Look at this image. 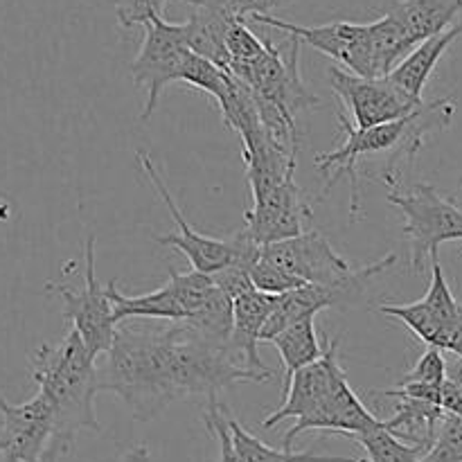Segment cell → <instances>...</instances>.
<instances>
[{
  "label": "cell",
  "mask_w": 462,
  "mask_h": 462,
  "mask_svg": "<svg viewBox=\"0 0 462 462\" xmlns=\"http://www.w3.org/2000/svg\"><path fill=\"white\" fill-rule=\"evenodd\" d=\"M143 27L144 41L131 63V75L135 86L147 88V99L140 113V120L147 122L161 104L162 90L180 81V72L192 50L185 39L183 23H167L162 16H153Z\"/></svg>",
  "instance_id": "obj_7"
},
{
  "label": "cell",
  "mask_w": 462,
  "mask_h": 462,
  "mask_svg": "<svg viewBox=\"0 0 462 462\" xmlns=\"http://www.w3.org/2000/svg\"><path fill=\"white\" fill-rule=\"evenodd\" d=\"M329 86L352 113L356 129H373L404 120L427 104L402 88L393 77L368 79L338 66L329 68Z\"/></svg>",
  "instance_id": "obj_8"
},
{
  "label": "cell",
  "mask_w": 462,
  "mask_h": 462,
  "mask_svg": "<svg viewBox=\"0 0 462 462\" xmlns=\"http://www.w3.org/2000/svg\"><path fill=\"white\" fill-rule=\"evenodd\" d=\"M278 296H269L262 291H248L233 302V332H230V350L239 356L244 365L264 379H273V370L266 368L260 359L262 329L273 314Z\"/></svg>",
  "instance_id": "obj_16"
},
{
  "label": "cell",
  "mask_w": 462,
  "mask_h": 462,
  "mask_svg": "<svg viewBox=\"0 0 462 462\" xmlns=\"http://www.w3.org/2000/svg\"><path fill=\"white\" fill-rule=\"evenodd\" d=\"M262 260L287 271L305 284H338L355 271L319 230H307L287 242L264 246Z\"/></svg>",
  "instance_id": "obj_12"
},
{
  "label": "cell",
  "mask_w": 462,
  "mask_h": 462,
  "mask_svg": "<svg viewBox=\"0 0 462 462\" xmlns=\"http://www.w3.org/2000/svg\"><path fill=\"white\" fill-rule=\"evenodd\" d=\"M456 102L451 97L433 99V102L424 104L420 111L413 116L404 117V120L391 122V125L373 126V129H356L346 116L338 113V125H341L343 134H346V143L338 147L337 152L319 153L316 156V170L320 174H328L332 167H337V174L332 180H328L325 192L337 185L341 174L347 176L350 180V221L355 224L356 217L361 212V197H359V174H356V162L361 158L377 156V153H386L395 149L397 153H404L406 158H413L420 149L424 147V140L431 134L447 129L454 120Z\"/></svg>",
  "instance_id": "obj_3"
},
{
  "label": "cell",
  "mask_w": 462,
  "mask_h": 462,
  "mask_svg": "<svg viewBox=\"0 0 462 462\" xmlns=\"http://www.w3.org/2000/svg\"><path fill=\"white\" fill-rule=\"evenodd\" d=\"M228 54H230V75L239 68L251 66L253 61L262 57L266 52V41L257 39L255 34L248 27V21H235L233 27L228 32Z\"/></svg>",
  "instance_id": "obj_26"
},
{
  "label": "cell",
  "mask_w": 462,
  "mask_h": 462,
  "mask_svg": "<svg viewBox=\"0 0 462 462\" xmlns=\"http://www.w3.org/2000/svg\"><path fill=\"white\" fill-rule=\"evenodd\" d=\"M460 188H462V176H460Z\"/></svg>",
  "instance_id": "obj_34"
},
{
  "label": "cell",
  "mask_w": 462,
  "mask_h": 462,
  "mask_svg": "<svg viewBox=\"0 0 462 462\" xmlns=\"http://www.w3.org/2000/svg\"><path fill=\"white\" fill-rule=\"evenodd\" d=\"M388 185V201L400 208L404 217V235L411 246V269L415 273L424 269V262L438 257V248L445 242L462 239V210L447 201L429 183H415L402 188L395 171H383Z\"/></svg>",
  "instance_id": "obj_4"
},
{
  "label": "cell",
  "mask_w": 462,
  "mask_h": 462,
  "mask_svg": "<svg viewBox=\"0 0 462 462\" xmlns=\"http://www.w3.org/2000/svg\"><path fill=\"white\" fill-rule=\"evenodd\" d=\"M271 343L280 352V359H282L284 365L282 388L287 386L289 379L298 370L307 368L311 364H319L325 355V346H320L319 334H316V316H307V319L296 320L284 332H280Z\"/></svg>",
  "instance_id": "obj_21"
},
{
  "label": "cell",
  "mask_w": 462,
  "mask_h": 462,
  "mask_svg": "<svg viewBox=\"0 0 462 462\" xmlns=\"http://www.w3.org/2000/svg\"><path fill=\"white\" fill-rule=\"evenodd\" d=\"M108 3L116 9L117 23L129 30L134 25H144L149 18L162 16L167 0H108Z\"/></svg>",
  "instance_id": "obj_32"
},
{
  "label": "cell",
  "mask_w": 462,
  "mask_h": 462,
  "mask_svg": "<svg viewBox=\"0 0 462 462\" xmlns=\"http://www.w3.org/2000/svg\"><path fill=\"white\" fill-rule=\"evenodd\" d=\"M251 21L260 25L275 27V30L287 32L289 36L298 39L300 43L311 45L319 52L328 54L334 61L341 63L347 72L368 79H377L373 66V54H370V39H368V23H350L337 21L328 25H296L275 16H255Z\"/></svg>",
  "instance_id": "obj_9"
},
{
  "label": "cell",
  "mask_w": 462,
  "mask_h": 462,
  "mask_svg": "<svg viewBox=\"0 0 462 462\" xmlns=\"http://www.w3.org/2000/svg\"><path fill=\"white\" fill-rule=\"evenodd\" d=\"M329 391V355L325 347V355L319 364H311L307 368L298 370L287 386L282 388V406L269 415L262 422V429H273L287 418H296V424L287 431L282 440V449L291 451L298 436L307 431H314L320 413H323L325 400Z\"/></svg>",
  "instance_id": "obj_14"
},
{
  "label": "cell",
  "mask_w": 462,
  "mask_h": 462,
  "mask_svg": "<svg viewBox=\"0 0 462 462\" xmlns=\"http://www.w3.org/2000/svg\"><path fill=\"white\" fill-rule=\"evenodd\" d=\"M251 280L255 291L269 293V296H284V293L296 291V289L300 287H307L305 282H300L298 278L289 275L287 271L278 269V266L271 264V262L262 260V257L251 269Z\"/></svg>",
  "instance_id": "obj_29"
},
{
  "label": "cell",
  "mask_w": 462,
  "mask_h": 462,
  "mask_svg": "<svg viewBox=\"0 0 462 462\" xmlns=\"http://www.w3.org/2000/svg\"><path fill=\"white\" fill-rule=\"evenodd\" d=\"M355 440L368 454L365 462H420L424 458V454L431 449V447L424 445H406V442H402V438L388 431L386 422L379 429H373V431L355 438Z\"/></svg>",
  "instance_id": "obj_23"
},
{
  "label": "cell",
  "mask_w": 462,
  "mask_h": 462,
  "mask_svg": "<svg viewBox=\"0 0 462 462\" xmlns=\"http://www.w3.org/2000/svg\"><path fill=\"white\" fill-rule=\"evenodd\" d=\"M239 18L228 16L224 12H217L210 7H192L188 21L183 23L185 39H188L189 50L199 57L208 59L221 70H230V54H228V32L233 23Z\"/></svg>",
  "instance_id": "obj_17"
},
{
  "label": "cell",
  "mask_w": 462,
  "mask_h": 462,
  "mask_svg": "<svg viewBox=\"0 0 462 462\" xmlns=\"http://www.w3.org/2000/svg\"><path fill=\"white\" fill-rule=\"evenodd\" d=\"M420 462H462V418L445 415L436 442Z\"/></svg>",
  "instance_id": "obj_27"
},
{
  "label": "cell",
  "mask_w": 462,
  "mask_h": 462,
  "mask_svg": "<svg viewBox=\"0 0 462 462\" xmlns=\"http://www.w3.org/2000/svg\"><path fill=\"white\" fill-rule=\"evenodd\" d=\"M138 162L143 167L144 176H147L149 183L153 185L156 194L161 197V201L165 203L167 210H170L171 219H174L176 230H171L170 235H162V237H156V242L161 246H171L176 251L183 253L189 260L194 271H201V273H217V271L226 269L230 262L235 260V242L233 237L228 239H215L208 237V235L197 233L192 226L188 224V219L183 217V210L179 208V203L171 197L170 188L162 180L161 171L153 165V161L149 158L147 152H138Z\"/></svg>",
  "instance_id": "obj_10"
},
{
  "label": "cell",
  "mask_w": 462,
  "mask_h": 462,
  "mask_svg": "<svg viewBox=\"0 0 462 462\" xmlns=\"http://www.w3.org/2000/svg\"><path fill=\"white\" fill-rule=\"evenodd\" d=\"M230 72L221 70L219 66H215L208 59L199 57V54L189 52L188 61H185L183 72H180V81L192 88L203 90V93L212 95L215 99H219L224 95L226 86H228Z\"/></svg>",
  "instance_id": "obj_25"
},
{
  "label": "cell",
  "mask_w": 462,
  "mask_h": 462,
  "mask_svg": "<svg viewBox=\"0 0 462 462\" xmlns=\"http://www.w3.org/2000/svg\"><path fill=\"white\" fill-rule=\"evenodd\" d=\"M99 374V391L125 402L134 420L149 422L167 406L192 395L215 397L237 383H264L230 350L188 323L165 328H117Z\"/></svg>",
  "instance_id": "obj_1"
},
{
  "label": "cell",
  "mask_w": 462,
  "mask_h": 462,
  "mask_svg": "<svg viewBox=\"0 0 462 462\" xmlns=\"http://www.w3.org/2000/svg\"><path fill=\"white\" fill-rule=\"evenodd\" d=\"M447 379V361L442 356V350L438 347H427L413 370L402 377L400 383H429V386H442Z\"/></svg>",
  "instance_id": "obj_31"
},
{
  "label": "cell",
  "mask_w": 462,
  "mask_h": 462,
  "mask_svg": "<svg viewBox=\"0 0 462 462\" xmlns=\"http://www.w3.org/2000/svg\"><path fill=\"white\" fill-rule=\"evenodd\" d=\"M52 433V411L43 395L9 404L0 393V462H48Z\"/></svg>",
  "instance_id": "obj_11"
},
{
  "label": "cell",
  "mask_w": 462,
  "mask_h": 462,
  "mask_svg": "<svg viewBox=\"0 0 462 462\" xmlns=\"http://www.w3.org/2000/svg\"><path fill=\"white\" fill-rule=\"evenodd\" d=\"M217 284L212 275L201 271L179 273L170 266V282L162 284L156 291L143 293V296H125L117 289V280L108 282L113 307H116V320L129 319H152L167 320V323H188L203 310L210 296L215 293Z\"/></svg>",
  "instance_id": "obj_5"
},
{
  "label": "cell",
  "mask_w": 462,
  "mask_h": 462,
  "mask_svg": "<svg viewBox=\"0 0 462 462\" xmlns=\"http://www.w3.org/2000/svg\"><path fill=\"white\" fill-rule=\"evenodd\" d=\"M325 347H328L329 355V391L328 400H325L323 413H320L319 422H316L314 431H325V433H343V436L359 438L364 433L379 429L383 424V420L374 418L368 409L364 406V402L359 400L355 391H352L350 382L346 377V370L338 364V341L341 338H334L329 341L325 337Z\"/></svg>",
  "instance_id": "obj_15"
},
{
  "label": "cell",
  "mask_w": 462,
  "mask_h": 462,
  "mask_svg": "<svg viewBox=\"0 0 462 462\" xmlns=\"http://www.w3.org/2000/svg\"><path fill=\"white\" fill-rule=\"evenodd\" d=\"M431 269V284L422 300L442 323V338L438 350H447L462 359V302L456 300V296L451 293L440 257H433Z\"/></svg>",
  "instance_id": "obj_20"
},
{
  "label": "cell",
  "mask_w": 462,
  "mask_h": 462,
  "mask_svg": "<svg viewBox=\"0 0 462 462\" xmlns=\"http://www.w3.org/2000/svg\"><path fill=\"white\" fill-rule=\"evenodd\" d=\"M203 422H206L208 431L217 438L221 449V460L219 462H242L239 458L237 449L233 445V436H230V427H228V406L221 404L219 400L215 397H208V406L206 413H203Z\"/></svg>",
  "instance_id": "obj_30"
},
{
  "label": "cell",
  "mask_w": 462,
  "mask_h": 462,
  "mask_svg": "<svg viewBox=\"0 0 462 462\" xmlns=\"http://www.w3.org/2000/svg\"><path fill=\"white\" fill-rule=\"evenodd\" d=\"M120 462H152V456H149V449L147 447H134V449L126 451L125 456H122Z\"/></svg>",
  "instance_id": "obj_33"
},
{
  "label": "cell",
  "mask_w": 462,
  "mask_h": 462,
  "mask_svg": "<svg viewBox=\"0 0 462 462\" xmlns=\"http://www.w3.org/2000/svg\"><path fill=\"white\" fill-rule=\"evenodd\" d=\"M379 314L393 316V319H400L411 332L418 338H422L429 347L440 346L442 338V323L436 319L429 305L424 300L409 302V305H382L379 307Z\"/></svg>",
  "instance_id": "obj_24"
},
{
  "label": "cell",
  "mask_w": 462,
  "mask_h": 462,
  "mask_svg": "<svg viewBox=\"0 0 462 462\" xmlns=\"http://www.w3.org/2000/svg\"><path fill=\"white\" fill-rule=\"evenodd\" d=\"M48 291H54L63 300V319L81 337L90 355H106L117 332L116 307H113L108 284H102L95 275V235L84 242V289L72 291L66 284L48 282Z\"/></svg>",
  "instance_id": "obj_6"
},
{
  "label": "cell",
  "mask_w": 462,
  "mask_h": 462,
  "mask_svg": "<svg viewBox=\"0 0 462 462\" xmlns=\"http://www.w3.org/2000/svg\"><path fill=\"white\" fill-rule=\"evenodd\" d=\"M230 413V411H228ZM230 436H233V445L237 449L242 462H365L361 458H341V456H319L314 451H302V454H293V451L273 449V447L264 445L260 438L248 433L242 424L228 415Z\"/></svg>",
  "instance_id": "obj_22"
},
{
  "label": "cell",
  "mask_w": 462,
  "mask_h": 462,
  "mask_svg": "<svg viewBox=\"0 0 462 462\" xmlns=\"http://www.w3.org/2000/svg\"><path fill=\"white\" fill-rule=\"evenodd\" d=\"M460 36H462V21L456 23V25H451L449 30L440 32L438 36H431V39L424 41V43H420L418 48H415L413 52H411L409 57L395 68V72L391 75L393 81H397L402 88L409 90L413 97L422 99L424 86H427L429 77L433 75V70H436L438 61L445 57L447 50H449Z\"/></svg>",
  "instance_id": "obj_19"
},
{
  "label": "cell",
  "mask_w": 462,
  "mask_h": 462,
  "mask_svg": "<svg viewBox=\"0 0 462 462\" xmlns=\"http://www.w3.org/2000/svg\"><path fill=\"white\" fill-rule=\"evenodd\" d=\"M244 219H246L244 230L262 248L307 233L305 226L311 221V208L307 206L302 189L298 188L296 174L289 176L260 203H253L244 212Z\"/></svg>",
  "instance_id": "obj_13"
},
{
  "label": "cell",
  "mask_w": 462,
  "mask_h": 462,
  "mask_svg": "<svg viewBox=\"0 0 462 462\" xmlns=\"http://www.w3.org/2000/svg\"><path fill=\"white\" fill-rule=\"evenodd\" d=\"M185 3L192 7H210L239 21H248L255 16H271L273 9L287 7L293 0H185Z\"/></svg>",
  "instance_id": "obj_28"
},
{
  "label": "cell",
  "mask_w": 462,
  "mask_h": 462,
  "mask_svg": "<svg viewBox=\"0 0 462 462\" xmlns=\"http://www.w3.org/2000/svg\"><path fill=\"white\" fill-rule=\"evenodd\" d=\"M32 379L52 411L54 433L48 462L70 454L77 436L84 429L102 431L95 413V395L99 391L97 359L90 355L75 329H68L57 346L39 347Z\"/></svg>",
  "instance_id": "obj_2"
},
{
  "label": "cell",
  "mask_w": 462,
  "mask_h": 462,
  "mask_svg": "<svg viewBox=\"0 0 462 462\" xmlns=\"http://www.w3.org/2000/svg\"><path fill=\"white\" fill-rule=\"evenodd\" d=\"M458 12L462 0H397L386 9L418 45L449 30Z\"/></svg>",
  "instance_id": "obj_18"
}]
</instances>
